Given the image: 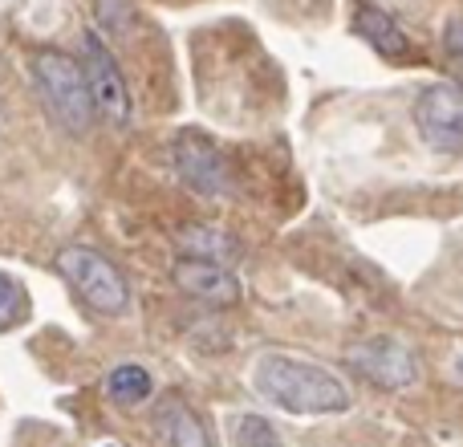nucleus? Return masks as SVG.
Wrapping results in <instances>:
<instances>
[{
	"instance_id": "5",
	"label": "nucleus",
	"mask_w": 463,
	"mask_h": 447,
	"mask_svg": "<svg viewBox=\"0 0 463 447\" xmlns=\"http://www.w3.org/2000/svg\"><path fill=\"white\" fill-rule=\"evenodd\" d=\"M171 159H175L179 179L192 192L208 195V200H224V195L236 192V179H232L224 151L200 130H179L175 143H171Z\"/></svg>"
},
{
	"instance_id": "7",
	"label": "nucleus",
	"mask_w": 463,
	"mask_h": 447,
	"mask_svg": "<svg viewBox=\"0 0 463 447\" xmlns=\"http://www.w3.org/2000/svg\"><path fill=\"white\" fill-rule=\"evenodd\" d=\"M81 70H86V86H90V98H94V110L102 114L106 122H114V127H127L130 122L127 78H122L114 53L102 45V37H98L94 29L81 37Z\"/></svg>"
},
{
	"instance_id": "10",
	"label": "nucleus",
	"mask_w": 463,
	"mask_h": 447,
	"mask_svg": "<svg viewBox=\"0 0 463 447\" xmlns=\"http://www.w3.org/2000/svg\"><path fill=\"white\" fill-rule=\"evenodd\" d=\"M175 244L192 261H212V264H224V269L232 261H240V252H244L232 232L208 228V224H184V228H175Z\"/></svg>"
},
{
	"instance_id": "9",
	"label": "nucleus",
	"mask_w": 463,
	"mask_h": 447,
	"mask_svg": "<svg viewBox=\"0 0 463 447\" xmlns=\"http://www.w3.org/2000/svg\"><path fill=\"white\" fill-rule=\"evenodd\" d=\"M155 427H159V440L167 447H216L208 423L184 395H163L159 411H155Z\"/></svg>"
},
{
	"instance_id": "1",
	"label": "nucleus",
	"mask_w": 463,
	"mask_h": 447,
	"mask_svg": "<svg viewBox=\"0 0 463 447\" xmlns=\"http://www.w3.org/2000/svg\"><path fill=\"white\" fill-rule=\"evenodd\" d=\"M256 391L288 415H342L350 411V391L334 370L317 362L264 354L256 366Z\"/></svg>"
},
{
	"instance_id": "15",
	"label": "nucleus",
	"mask_w": 463,
	"mask_h": 447,
	"mask_svg": "<svg viewBox=\"0 0 463 447\" xmlns=\"http://www.w3.org/2000/svg\"><path fill=\"white\" fill-rule=\"evenodd\" d=\"M98 21L110 33H127V24L135 21V5L130 0H98Z\"/></svg>"
},
{
	"instance_id": "8",
	"label": "nucleus",
	"mask_w": 463,
	"mask_h": 447,
	"mask_svg": "<svg viewBox=\"0 0 463 447\" xmlns=\"http://www.w3.org/2000/svg\"><path fill=\"white\" fill-rule=\"evenodd\" d=\"M171 281L184 289L187 297L203 305H216V309H232L240 301V281L232 277V269L212 261H192V256H179L171 264Z\"/></svg>"
},
{
	"instance_id": "4",
	"label": "nucleus",
	"mask_w": 463,
	"mask_h": 447,
	"mask_svg": "<svg viewBox=\"0 0 463 447\" xmlns=\"http://www.w3.org/2000/svg\"><path fill=\"white\" fill-rule=\"evenodd\" d=\"M350 370L358 378H366L370 386L378 391H411L419 383V358L402 338H391V334H374L366 342L350 346Z\"/></svg>"
},
{
	"instance_id": "17",
	"label": "nucleus",
	"mask_w": 463,
	"mask_h": 447,
	"mask_svg": "<svg viewBox=\"0 0 463 447\" xmlns=\"http://www.w3.org/2000/svg\"><path fill=\"white\" fill-rule=\"evenodd\" d=\"M459 370H463V362H459Z\"/></svg>"
},
{
	"instance_id": "13",
	"label": "nucleus",
	"mask_w": 463,
	"mask_h": 447,
	"mask_svg": "<svg viewBox=\"0 0 463 447\" xmlns=\"http://www.w3.org/2000/svg\"><path fill=\"white\" fill-rule=\"evenodd\" d=\"M228 432H232V447H285L280 432L264 415H236L228 423Z\"/></svg>"
},
{
	"instance_id": "14",
	"label": "nucleus",
	"mask_w": 463,
	"mask_h": 447,
	"mask_svg": "<svg viewBox=\"0 0 463 447\" xmlns=\"http://www.w3.org/2000/svg\"><path fill=\"white\" fill-rule=\"evenodd\" d=\"M24 313H29V297H24V289L16 285L13 277H5V272H0V334H5V329H13Z\"/></svg>"
},
{
	"instance_id": "6",
	"label": "nucleus",
	"mask_w": 463,
	"mask_h": 447,
	"mask_svg": "<svg viewBox=\"0 0 463 447\" xmlns=\"http://www.w3.org/2000/svg\"><path fill=\"white\" fill-rule=\"evenodd\" d=\"M415 130L431 151L443 155H463V90L451 81H435L423 86L415 98Z\"/></svg>"
},
{
	"instance_id": "11",
	"label": "nucleus",
	"mask_w": 463,
	"mask_h": 447,
	"mask_svg": "<svg viewBox=\"0 0 463 447\" xmlns=\"http://www.w3.org/2000/svg\"><path fill=\"white\" fill-rule=\"evenodd\" d=\"M354 24H358V33H362V37H366L383 57H394V62H399V57L411 53V37L402 33V24L394 21L386 8L366 5V0H362V5H358V16H354Z\"/></svg>"
},
{
	"instance_id": "3",
	"label": "nucleus",
	"mask_w": 463,
	"mask_h": 447,
	"mask_svg": "<svg viewBox=\"0 0 463 447\" xmlns=\"http://www.w3.org/2000/svg\"><path fill=\"white\" fill-rule=\"evenodd\" d=\"M57 272H61L73 285V293L94 313H102V318H118V313L127 309V301H130L127 277H122L118 264H114L110 256H102L98 248H90V244L61 248V252H57Z\"/></svg>"
},
{
	"instance_id": "16",
	"label": "nucleus",
	"mask_w": 463,
	"mask_h": 447,
	"mask_svg": "<svg viewBox=\"0 0 463 447\" xmlns=\"http://www.w3.org/2000/svg\"><path fill=\"white\" fill-rule=\"evenodd\" d=\"M443 45H448L456 57H463V16L448 24V33H443Z\"/></svg>"
},
{
	"instance_id": "12",
	"label": "nucleus",
	"mask_w": 463,
	"mask_h": 447,
	"mask_svg": "<svg viewBox=\"0 0 463 447\" xmlns=\"http://www.w3.org/2000/svg\"><path fill=\"white\" fill-rule=\"evenodd\" d=\"M155 391V378L146 375L143 366H135V362H127V366H114L110 378H106V395H110V403H118V407H138V403H146Z\"/></svg>"
},
{
	"instance_id": "2",
	"label": "nucleus",
	"mask_w": 463,
	"mask_h": 447,
	"mask_svg": "<svg viewBox=\"0 0 463 447\" xmlns=\"http://www.w3.org/2000/svg\"><path fill=\"white\" fill-rule=\"evenodd\" d=\"M33 81H37V94L45 102V110L61 122L70 135H86L94 127V98L86 86V70L73 53L61 49H41L33 57Z\"/></svg>"
}]
</instances>
